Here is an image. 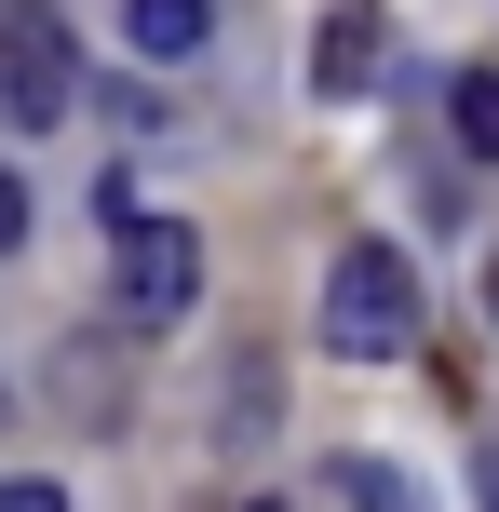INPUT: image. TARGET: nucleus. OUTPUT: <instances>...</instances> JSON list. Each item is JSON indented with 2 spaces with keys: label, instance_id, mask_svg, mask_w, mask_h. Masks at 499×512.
<instances>
[{
  "label": "nucleus",
  "instance_id": "1",
  "mask_svg": "<svg viewBox=\"0 0 499 512\" xmlns=\"http://www.w3.org/2000/svg\"><path fill=\"white\" fill-rule=\"evenodd\" d=\"M405 351H419L405 243H338V270H324V364H405Z\"/></svg>",
  "mask_w": 499,
  "mask_h": 512
},
{
  "label": "nucleus",
  "instance_id": "2",
  "mask_svg": "<svg viewBox=\"0 0 499 512\" xmlns=\"http://www.w3.org/2000/svg\"><path fill=\"white\" fill-rule=\"evenodd\" d=\"M0 108H14V135H54L81 108V54H68V14L54 0H14L0 14Z\"/></svg>",
  "mask_w": 499,
  "mask_h": 512
},
{
  "label": "nucleus",
  "instance_id": "3",
  "mask_svg": "<svg viewBox=\"0 0 499 512\" xmlns=\"http://www.w3.org/2000/svg\"><path fill=\"white\" fill-rule=\"evenodd\" d=\"M108 256H122V324H189V297H203V230L189 216H135Z\"/></svg>",
  "mask_w": 499,
  "mask_h": 512
},
{
  "label": "nucleus",
  "instance_id": "4",
  "mask_svg": "<svg viewBox=\"0 0 499 512\" xmlns=\"http://www.w3.org/2000/svg\"><path fill=\"white\" fill-rule=\"evenodd\" d=\"M378 68H392V14L378 0H324L311 14V95L351 108V95H378Z\"/></svg>",
  "mask_w": 499,
  "mask_h": 512
},
{
  "label": "nucleus",
  "instance_id": "5",
  "mask_svg": "<svg viewBox=\"0 0 499 512\" xmlns=\"http://www.w3.org/2000/svg\"><path fill=\"white\" fill-rule=\"evenodd\" d=\"M122 41L149 54V68H189V54L216 41V0H135V14H122Z\"/></svg>",
  "mask_w": 499,
  "mask_h": 512
},
{
  "label": "nucleus",
  "instance_id": "6",
  "mask_svg": "<svg viewBox=\"0 0 499 512\" xmlns=\"http://www.w3.org/2000/svg\"><path fill=\"white\" fill-rule=\"evenodd\" d=\"M54 364H68V378H54V405H68L81 432H95V418H122V364H108L95 337H68V351H54Z\"/></svg>",
  "mask_w": 499,
  "mask_h": 512
},
{
  "label": "nucleus",
  "instance_id": "7",
  "mask_svg": "<svg viewBox=\"0 0 499 512\" xmlns=\"http://www.w3.org/2000/svg\"><path fill=\"white\" fill-rule=\"evenodd\" d=\"M324 486H338V512H432L392 459H365V445H351V459H324Z\"/></svg>",
  "mask_w": 499,
  "mask_h": 512
},
{
  "label": "nucleus",
  "instance_id": "8",
  "mask_svg": "<svg viewBox=\"0 0 499 512\" xmlns=\"http://www.w3.org/2000/svg\"><path fill=\"white\" fill-rule=\"evenodd\" d=\"M446 135H459V162H499V68L446 81Z\"/></svg>",
  "mask_w": 499,
  "mask_h": 512
},
{
  "label": "nucleus",
  "instance_id": "9",
  "mask_svg": "<svg viewBox=\"0 0 499 512\" xmlns=\"http://www.w3.org/2000/svg\"><path fill=\"white\" fill-rule=\"evenodd\" d=\"M0 512H68V486H54V472H14V486H0Z\"/></svg>",
  "mask_w": 499,
  "mask_h": 512
},
{
  "label": "nucleus",
  "instance_id": "10",
  "mask_svg": "<svg viewBox=\"0 0 499 512\" xmlns=\"http://www.w3.org/2000/svg\"><path fill=\"white\" fill-rule=\"evenodd\" d=\"M14 243H27V176L0 162V256H14Z\"/></svg>",
  "mask_w": 499,
  "mask_h": 512
},
{
  "label": "nucleus",
  "instance_id": "11",
  "mask_svg": "<svg viewBox=\"0 0 499 512\" xmlns=\"http://www.w3.org/2000/svg\"><path fill=\"white\" fill-rule=\"evenodd\" d=\"M486 310H499V270H486Z\"/></svg>",
  "mask_w": 499,
  "mask_h": 512
},
{
  "label": "nucleus",
  "instance_id": "12",
  "mask_svg": "<svg viewBox=\"0 0 499 512\" xmlns=\"http://www.w3.org/2000/svg\"><path fill=\"white\" fill-rule=\"evenodd\" d=\"M257 512H284V499H257Z\"/></svg>",
  "mask_w": 499,
  "mask_h": 512
},
{
  "label": "nucleus",
  "instance_id": "13",
  "mask_svg": "<svg viewBox=\"0 0 499 512\" xmlns=\"http://www.w3.org/2000/svg\"><path fill=\"white\" fill-rule=\"evenodd\" d=\"M486 499H499V486H486Z\"/></svg>",
  "mask_w": 499,
  "mask_h": 512
}]
</instances>
